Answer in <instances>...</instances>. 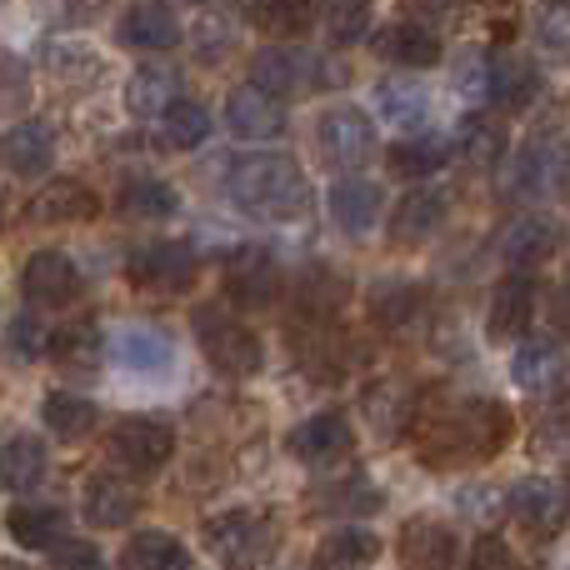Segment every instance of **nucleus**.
<instances>
[{
    "label": "nucleus",
    "mask_w": 570,
    "mask_h": 570,
    "mask_svg": "<svg viewBox=\"0 0 570 570\" xmlns=\"http://www.w3.org/2000/svg\"><path fill=\"white\" fill-rule=\"evenodd\" d=\"M110 451L120 465L130 471H160V465L176 455V431H170L160 415H126L110 431Z\"/></svg>",
    "instance_id": "11"
},
{
    "label": "nucleus",
    "mask_w": 570,
    "mask_h": 570,
    "mask_svg": "<svg viewBox=\"0 0 570 570\" xmlns=\"http://www.w3.org/2000/svg\"><path fill=\"white\" fill-rule=\"evenodd\" d=\"M455 156H461L465 170H495L505 160V130H501V120L485 116V110L465 116V126L455 130Z\"/></svg>",
    "instance_id": "33"
},
{
    "label": "nucleus",
    "mask_w": 570,
    "mask_h": 570,
    "mask_svg": "<svg viewBox=\"0 0 570 570\" xmlns=\"http://www.w3.org/2000/svg\"><path fill=\"white\" fill-rule=\"evenodd\" d=\"M531 321H535V281L525 271H515V276L495 285L485 331H491V341H515V335L531 331Z\"/></svg>",
    "instance_id": "22"
},
{
    "label": "nucleus",
    "mask_w": 570,
    "mask_h": 570,
    "mask_svg": "<svg viewBox=\"0 0 570 570\" xmlns=\"http://www.w3.org/2000/svg\"><path fill=\"white\" fill-rule=\"evenodd\" d=\"M80 291H86V276L66 250H36L20 266V295L30 311H66L80 301Z\"/></svg>",
    "instance_id": "9"
},
{
    "label": "nucleus",
    "mask_w": 570,
    "mask_h": 570,
    "mask_svg": "<svg viewBox=\"0 0 570 570\" xmlns=\"http://www.w3.org/2000/svg\"><path fill=\"white\" fill-rule=\"evenodd\" d=\"M371 315L385 331H405V325L421 315V291L411 281H381L371 291Z\"/></svg>",
    "instance_id": "43"
},
{
    "label": "nucleus",
    "mask_w": 570,
    "mask_h": 570,
    "mask_svg": "<svg viewBox=\"0 0 570 570\" xmlns=\"http://www.w3.org/2000/svg\"><path fill=\"white\" fill-rule=\"evenodd\" d=\"M176 100H180V76L170 66H140L136 76L126 80V106H130V116H140V120H160Z\"/></svg>",
    "instance_id": "31"
},
{
    "label": "nucleus",
    "mask_w": 570,
    "mask_h": 570,
    "mask_svg": "<svg viewBox=\"0 0 570 570\" xmlns=\"http://www.w3.org/2000/svg\"><path fill=\"white\" fill-rule=\"evenodd\" d=\"M331 220L345 230V236H365L381 220V186L361 176H341L331 186Z\"/></svg>",
    "instance_id": "26"
},
{
    "label": "nucleus",
    "mask_w": 570,
    "mask_h": 570,
    "mask_svg": "<svg viewBox=\"0 0 570 570\" xmlns=\"http://www.w3.org/2000/svg\"><path fill=\"white\" fill-rule=\"evenodd\" d=\"M50 355H56V365H66V371H96V365L106 361V335H100V325L90 321V315H80V321H66L50 335Z\"/></svg>",
    "instance_id": "36"
},
{
    "label": "nucleus",
    "mask_w": 570,
    "mask_h": 570,
    "mask_svg": "<svg viewBox=\"0 0 570 570\" xmlns=\"http://www.w3.org/2000/svg\"><path fill=\"white\" fill-rule=\"evenodd\" d=\"M230 46H236V30H230V26H210V30H200V36H196L200 60H220Z\"/></svg>",
    "instance_id": "52"
},
{
    "label": "nucleus",
    "mask_w": 570,
    "mask_h": 570,
    "mask_svg": "<svg viewBox=\"0 0 570 570\" xmlns=\"http://www.w3.org/2000/svg\"><path fill=\"white\" fill-rule=\"evenodd\" d=\"M196 345L206 351V361L216 365L226 381H246L261 371L266 351H261V335L246 321L226 315L220 305H200L196 311Z\"/></svg>",
    "instance_id": "6"
},
{
    "label": "nucleus",
    "mask_w": 570,
    "mask_h": 570,
    "mask_svg": "<svg viewBox=\"0 0 570 570\" xmlns=\"http://www.w3.org/2000/svg\"><path fill=\"white\" fill-rule=\"evenodd\" d=\"M50 471V455H46V441L36 435H6L0 441V491H36Z\"/></svg>",
    "instance_id": "28"
},
{
    "label": "nucleus",
    "mask_w": 570,
    "mask_h": 570,
    "mask_svg": "<svg viewBox=\"0 0 570 570\" xmlns=\"http://www.w3.org/2000/svg\"><path fill=\"white\" fill-rule=\"evenodd\" d=\"M30 96V80H26V66L20 60H0V110H16L20 100Z\"/></svg>",
    "instance_id": "50"
},
{
    "label": "nucleus",
    "mask_w": 570,
    "mask_h": 570,
    "mask_svg": "<svg viewBox=\"0 0 570 570\" xmlns=\"http://www.w3.org/2000/svg\"><path fill=\"white\" fill-rule=\"evenodd\" d=\"M505 511L525 525L531 535H561L566 515H570V495L546 475H525L505 491Z\"/></svg>",
    "instance_id": "12"
},
{
    "label": "nucleus",
    "mask_w": 570,
    "mask_h": 570,
    "mask_svg": "<svg viewBox=\"0 0 570 570\" xmlns=\"http://www.w3.org/2000/svg\"><path fill=\"white\" fill-rule=\"evenodd\" d=\"M226 126L240 140H276L285 130V100L266 96L261 86H240L226 100Z\"/></svg>",
    "instance_id": "21"
},
{
    "label": "nucleus",
    "mask_w": 570,
    "mask_h": 570,
    "mask_svg": "<svg viewBox=\"0 0 570 570\" xmlns=\"http://www.w3.org/2000/svg\"><path fill=\"white\" fill-rule=\"evenodd\" d=\"M535 96H541V76H535L531 56H515V50L491 56V100L505 110V116L525 110Z\"/></svg>",
    "instance_id": "27"
},
{
    "label": "nucleus",
    "mask_w": 570,
    "mask_h": 570,
    "mask_svg": "<svg viewBox=\"0 0 570 570\" xmlns=\"http://www.w3.org/2000/svg\"><path fill=\"white\" fill-rule=\"evenodd\" d=\"M465 570H521V561H515V551L501 535H481L471 546V556H465Z\"/></svg>",
    "instance_id": "48"
},
{
    "label": "nucleus",
    "mask_w": 570,
    "mask_h": 570,
    "mask_svg": "<svg viewBox=\"0 0 570 570\" xmlns=\"http://www.w3.org/2000/svg\"><path fill=\"white\" fill-rule=\"evenodd\" d=\"M556 246H561V226H556V216H521V220L505 226L501 261L511 271H525V276H531L535 266H546V261L556 256Z\"/></svg>",
    "instance_id": "18"
},
{
    "label": "nucleus",
    "mask_w": 570,
    "mask_h": 570,
    "mask_svg": "<svg viewBox=\"0 0 570 570\" xmlns=\"http://www.w3.org/2000/svg\"><path fill=\"white\" fill-rule=\"evenodd\" d=\"M531 40H535V50H541V56L570 60V0H535Z\"/></svg>",
    "instance_id": "40"
},
{
    "label": "nucleus",
    "mask_w": 570,
    "mask_h": 570,
    "mask_svg": "<svg viewBox=\"0 0 570 570\" xmlns=\"http://www.w3.org/2000/svg\"><path fill=\"white\" fill-rule=\"evenodd\" d=\"M345 301H351V281L331 266H305L301 281H295V315L301 321L331 325L345 311Z\"/></svg>",
    "instance_id": "25"
},
{
    "label": "nucleus",
    "mask_w": 570,
    "mask_h": 570,
    "mask_svg": "<svg viewBox=\"0 0 570 570\" xmlns=\"http://www.w3.org/2000/svg\"><path fill=\"white\" fill-rule=\"evenodd\" d=\"M315 150L331 170H355L375 156V126L361 106H331L315 120Z\"/></svg>",
    "instance_id": "8"
},
{
    "label": "nucleus",
    "mask_w": 570,
    "mask_h": 570,
    "mask_svg": "<svg viewBox=\"0 0 570 570\" xmlns=\"http://www.w3.org/2000/svg\"><path fill=\"white\" fill-rule=\"evenodd\" d=\"M80 511H86V521L100 525V531H120V525H130L140 511V485L126 481V475H116V471H100L86 481Z\"/></svg>",
    "instance_id": "15"
},
{
    "label": "nucleus",
    "mask_w": 570,
    "mask_h": 570,
    "mask_svg": "<svg viewBox=\"0 0 570 570\" xmlns=\"http://www.w3.org/2000/svg\"><path fill=\"white\" fill-rule=\"evenodd\" d=\"M455 551H461V541H455L451 525L425 521V515L405 521L401 535H395L401 570H455Z\"/></svg>",
    "instance_id": "14"
},
{
    "label": "nucleus",
    "mask_w": 570,
    "mask_h": 570,
    "mask_svg": "<svg viewBox=\"0 0 570 570\" xmlns=\"http://www.w3.org/2000/svg\"><path fill=\"white\" fill-rule=\"evenodd\" d=\"M566 570H570V566H566Z\"/></svg>",
    "instance_id": "57"
},
{
    "label": "nucleus",
    "mask_w": 570,
    "mask_h": 570,
    "mask_svg": "<svg viewBox=\"0 0 570 570\" xmlns=\"http://www.w3.org/2000/svg\"><path fill=\"white\" fill-rule=\"evenodd\" d=\"M375 116L395 130H421L425 120H431V96H425V86H415V80H405V76L381 80V86H375Z\"/></svg>",
    "instance_id": "32"
},
{
    "label": "nucleus",
    "mask_w": 570,
    "mask_h": 570,
    "mask_svg": "<svg viewBox=\"0 0 570 570\" xmlns=\"http://www.w3.org/2000/svg\"><path fill=\"white\" fill-rule=\"evenodd\" d=\"M196 6H206V0H196Z\"/></svg>",
    "instance_id": "56"
},
{
    "label": "nucleus",
    "mask_w": 570,
    "mask_h": 570,
    "mask_svg": "<svg viewBox=\"0 0 570 570\" xmlns=\"http://www.w3.org/2000/svg\"><path fill=\"white\" fill-rule=\"evenodd\" d=\"M186 566H190V551L170 531L130 535L126 556H120V570H186Z\"/></svg>",
    "instance_id": "39"
},
{
    "label": "nucleus",
    "mask_w": 570,
    "mask_h": 570,
    "mask_svg": "<svg viewBox=\"0 0 570 570\" xmlns=\"http://www.w3.org/2000/svg\"><path fill=\"white\" fill-rule=\"evenodd\" d=\"M0 570H26V566H16V561H0Z\"/></svg>",
    "instance_id": "54"
},
{
    "label": "nucleus",
    "mask_w": 570,
    "mask_h": 570,
    "mask_svg": "<svg viewBox=\"0 0 570 570\" xmlns=\"http://www.w3.org/2000/svg\"><path fill=\"white\" fill-rule=\"evenodd\" d=\"M160 136H166L170 150H196V146H206V136H210V110L200 106V100H186V96H180L176 106L160 116Z\"/></svg>",
    "instance_id": "42"
},
{
    "label": "nucleus",
    "mask_w": 570,
    "mask_h": 570,
    "mask_svg": "<svg viewBox=\"0 0 570 570\" xmlns=\"http://www.w3.org/2000/svg\"><path fill=\"white\" fill-rule=\"evenodd\" d=\"M250 20L276 40L305 36L315 20V0H250Z\"/></svg>",
    "instance_id": "41"
},
{
    "label": "nucleus",
    "mask_w": 570,
    "mask_h": 570,
    "mask_svg": "<svg viewBox=\"0 0 570 570\" xmlns=\"http://www.w3.org/2000/svg\"><path fill=\"white\" fill-rule=\"evenodd\" d=\"M291 451L301 455L305 465H331L351 451V421L345 411H315L311 421H301L291 431Z\"/></svg>",
    "instance_id": "24"
},
{
    "label": "nucleus",
    "mask_w": 570,
    "mask_h": 570,
    "mask_svg": "<svg viewBox=\"0 0 570 570\" xmlns=\"http://www.w3.org/2000/svg\"><path fill=\"white\" fill-rule=\"evenodd\" d=\"M381 556V541L361 525H341L331 531L321 546H315V570H365Z\"/></svg>",
    "instance_id": "37"
},
{
    "label": "nucleus",
    "mask_w": 570,
    "mask_h": 570,
    "mask_svg": "<svg viewBox=\"0 0 570 570\" xmlns=\"http://www.w3.org/2000/svg\"><path fill=\"white\" fill-rule=\"evenodd\" d=\"M325 16H331V36L335 40H355L365 30L371 0H325Z\"/></svg>",
    "instance_id": "47"
},
{
    "label": "nucleus",
    "mask_w": 570,
    "mask_h": 570,
    "mask_svg": "<svg viewBox=\"0 0 570 570\" xmlns=\"http://www.w3.org/2000/svg\"><path fill=\"white\" fill-rule=\"evenodd\" d=\"M230 200L246 210L250 220H301L311 210V180L281 150H256V156H240L230 166Z\"/></svg>",
    "instance_id": "2"
},
{
    "label": "nucleus",
    "mask_w": 570,
    "mask_h": 570,
    "mask_svg": "<svg viewBox=\"0 0 570 570\" xmlns=\"http://www.w3.org/2000/svg\"><path fill=\"white\" fill-rule=\"evenodd\" d=\"M46 70L56 80H90L100 70L96 50L80 46V40H50L46 46Z\"/></svg>",
    "instance_id": "44"
},
{
    "label": "nucleus",
    "mask_w": 570,
    "mask_h": 570,
    "mask_svg": "<svg viewBox=\"0 0 570 570\" xmlns=\"http://www.w3.org/2000/svg\"><path fill=\"white\" fill-rule=\"evenodd\" d=\"M371 46H375V56L401 70H431L445 56L435 26H425V20H391V26H381L371 36Z\"/></svg>",
    "instance_id": "13"
},
{
    "label": "nucleus",
    "mask_w": 570,
    "mask_h": 570,
    "mask_svg": "<svg viewBox=\"0 0 570 570\" xmlns=\"http://www.w3.org/2000/svg\"><path fill=\"white\" fill-rule=\"evenodd\" d=\"M451 160V140L445 136H431V130H415V136H401L391 150H385V166L391 176L401 180H425Z\"/></svg>",
    "instance_id": "30"
},
{
    "label": "nucleus",
    "mask_w": 570,
    "mask_h": 570,
    "mask_svg": "<svg viewBox=\"0 0 570 570\" xmlns=\"http://www.w3.org/2000/svg\"><path fill=\"white\" fill-rule=\"evenodd\" d=\"M515 431V415L491 395H471V401H445L425 411L421 425V461L431 465H471L491 461Z\"/></svg>",
    "instance_id": "1"
},
{
    "label": "nucleus",
    "mask_w": 570,
    "mask_h": 570,
    "mask_svg": "<svg viewBox=\"0 0 570 570\" xmlns=\"http://www.w3.org/2000/svg\"><path fill=\"white\" fill-rule=\"evenodd\" d=\"M120 40L136 50H146V56H156V50H170L180 46V20L170 16L166 6H156V0H146V6H130L126 20H120Z\"/></svg>",
    "instance_id": "34"
},
{
    "label": "nucleus",
    "mask_w": 570,
    "mask_h": 570,
    "mask_svg": "<svg viewBox=\"0 0 570 570\" xmlns=\"http://www.w3.org/2000/svg\"><path fill=\"white\" fill-rule=\"evenodd\" d=\"M511 375H515V385L531 391V395L561 391L566 375H570V351L556 341V335H535V341H525L521 351H515Z\"/></svg>",
    "instance_id": "17"
},
{
    "label": "nucleus",
    "mask_w": 570,
    "mask_h": 570,
    "mask_svg": "<svg viewBox=\"0 0 570 570\" xmlns=\"http://www.w3.org/2000/svg\"><path fill=\"white\" fill-rule=\"evenodd\" d=\"M365 411H371L375 425H385V431H405V395L395 391V385H375L371 395H365ZM381 431V435H385Z\"/></svg>",
    "instance_id": "46"
},
{
    "label": "nucleus",
    "mask_w": 570,
    "mask_h": 570,
    "mask_svg": "<svg viewBox=\"0 0 570 570\" xmlns=\"http://www.w3.org/2000/svg\"><path fill=\"white\" fill-rule=\"evenodd\" d=\"M200 535H206V551L216 556L220 566L230 570H261L271 551H276V521L261 511H250V505H236V511H220L210 515L206 525H200Z\"/></svg>",
    "instance_id": "5"
},
{
    "label": "nucleus",
    "mask_w": 570,
    "mask_h": 570,
    "mask_svg": "<svg viewBox=\"0 0 570 570\" xmlns=\"http://www.w3.org/2000/svg\"><path fill=\"white\" fill-rule=\"evenodd\" d=\"M96 210H100V200L86 180L60 176V180H50V186H40L36 196H30L26 216L36 220V226H80V220H96Z\"/></svg>",
    "instance_id": "16"
},
{
    "label": "nucleus",
    "mask_w": 570,
    "mask_h": 570,
    "mask_svg": "<svg viewBox=\"0 0 570 570\" xmlns=\"http://www.w3.org/2000/svg\"><path fill=\"white\" fill-rule=\"evenodd\" d=\"M6 531L20 551H56V546L66 541V511H60V505L26 501L6 515Z\"/></svg>",
    "instance_id": "29"
},
{
    "label": "nucleus",
    "mask_w": 570,
    "mask_h": 570,
    "mask_svg": "<svg viewBox=\"0 0 570 570\" xmlns=\"http://www.w3.org/2000/svg\"><path fill=\"white\" fill-rule=\"evenodd\" d=\"M50 160H56V130L46 120H16L0 130V166L10 176H46Z\"/></svg>",
    "instance_id": "19"
},
{
    "label": "nucleus",
    "mask_w": 570,
    "mask_h": 570,
    "mask_svg": "<svg viewBox=\"0 0 570 570\" xmlns=\"http://www.w3.org/2000/svg\"><path fill=\"white\" fill-rule=\"evenodd\" d=\"M445 210H451L445 190H435V186L411 190V196L391 210V240L395 246H425V240L445 226Z\"/></svg>",
    "instance_id": "23"
},
{
    "label": "nucleus",
    "mask_w": 570,
    "mask_h": 570,
    "mask_svg": "<svg viewBox=\"0 0 570 570\" xmlns=\"http://www.w3.org/2000/svg\"><path fill=\"white\" fill-rule=\"evenodd\" d=\"M36 351H40V331L30 315H20V321L10 325V355H16V361H30Z\"/></svg>",
    "instance_id": "51"
},
{
    "label": "nucleus",
    "mask_w": 570,
    "mask_h": 570,
    "mask_svg": "<svg viewBox=\"0 0 570 570\" xmlns=\"http://www.w3.org/2000/svg\"><path fill=\"white\" fill-rule=\"evenodd\" d=\"M0 220H6V206H0Z\"/></svg>",
    "instance_id": "55"
},
{
    "label": "nucleus",
    "mask_w": 570,
    "mask_h": 570,
    "mask_svg": "<svg viewBox=\"0 0 570 570\" xmlns=\"http://www.w3.org/2000/svg\"><path fill=\"white\" fill-rule=\"evenodd\" d=\"M50 570H100V551L90 541H60L56 551H50Z\"/></svg>",
    "instance_id": "49"
},
{
    "label": "nucleus",
    "mask_w": 570,
    "mask_h": 570,
    "mask_svg": "<svg viewBox=\"0 0 570 570\" xmlns=\"http://www.w3.org/2000/svg\"><path fill=\"white\" fill-rule=\"evenodd\" d=\"M40 421H46V431L60 435V441H86L100 425V411L76 391H50L46 405H40Z\"/></svg>",
    "instance_id": "38"
},
{
    "label": "nucleus",
    "mask_w": 570,
    "mask_h": 570,
    "mask_svg": "<svg viewBox=\"0 0 570 570\" xmlns=\"http://www.w3.org/2000/svg\"><path fill=\"white\" fill-rule=\"evenodd\" d=\"M455 90H461V100H471V106L491 100V56L465 50V60L455 66Z\"/></svg>",
    "instance_id": "45"
},
{
    "label": "nucleus",
    "mask_w": 570,
    "mask_h": 570,
    "mask_svg": "<svg viewBox=\"0 0 570 570\" xmlns=\"http://www.w3.org/2000/svg\"><path fill=\"white\" fill-rule=\"evenodd\" d=\"M505 196L525 206H556L570 196V146L561 136H531L505 166Z\"/></svg>",
    "instance_id": "4"
},
{
    "label": "nucleus",
    "mask_w": 570,
    "mask_h": 570,
    "mask_svg": "<svg viewBox=\"0 0 570 570\" xmlns=\"http://www.w3.org/2000/svg\"><path fill=\"white\" fill-rule=\"evenodd\" d=\"M116 210L126 220H170L180 210V200L160 176H126L116 190Z\"/></svg>",
    "instance_id": "35"
},
{
    "label": "nucleus",
    "mask_w": 570,
    "mask_h": 570,
    "mask_svg": "<svg viewBox=\"0 0 570 570\" xmlns=\"http://www.w3.org/2000/svg\"><path fill=\"white\" fill-rule=\"evenodd\" d=\"M110 355H116V365L130 375L176 371V345H170V335L156 331V325H126V331L116 335V345H110Z\"/></svg>",
    "instance_id": "20"
},
{
    "label": "nucleus",
    "mask_w": 570,
    "mask_h": 570,
    "mask_svg": "<svg viewBox=\"0 0 570 570\" xmlns=\"http://www.w3.org/2000/svg\"><path fill=\"white\" fill-rule=\"evenodd\" d=\"M220 285L240 311H266L281 295V266L266 246H236L220 266Z\"/></svg>",
    "instance_id": "10"
},
{
    "label": "nucleus",
    "mask_w": 570,
    "mask_h": 570,
    "mask_svg": "<svg viewBox=\"0 0 570 570\" xmlns=\"http://www.w3.org/2000/svg\"><path fill=\"white\" fill-rule=\"evenodd\" d=\"M411 10H425V16H451L455 0H405Z\"/></svg>",
    "instance_id": "53"
},
{
    "label": "nucleus",
    "mask_w": 570,
    "mask_h": 570,
    "mask_svg": "<svg viewBox=\"0 0 570 570\" xmlns=\"http://www.w3.org/2000/svg\"><path fill=\"white\" fill-rule=\"evenodd\" d=\"M351 80V66L335 56H315V50H295V46H261L250 56V86H261L266 96H301V90H331Z\"/></svg>",
    "instance_id": "3"
},
{
    "label": "nucleus",
    "mask_w": 570,
    "mask_h": 570,
    "mask_svg": "<svg viewBox=\"0 0 570 570\" xmlns=\"http://www.w3.org/2000/svg\"><path fill=\"white\" fill-rule=\"evenodd\" d=\"M126 276L146 295H186L196 285V250L186 240H150L126 256Z\"/></svg>",
    "instance_id": "7"
}]
</instances>
